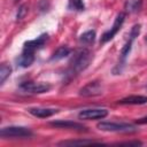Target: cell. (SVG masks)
I'll return each instance as SVG.
<instances>
[{
    "mask_svg": "<svg viewBox=\"0 0 147 147\" xmlns=\"http://www.w3.org/2000/svg\"><path fill=\"white\" fill-rule=\"evenodd\" d=\"M93 60V54L91 53V51H88L87 48H82V49H78L71 61H70V65H69V70H68V74L70 76H75L82 71H84L91 63V61Z\"/></svg>",
    "mask_w": 147,
    "mask_h": 147,
    "instance_id": "1",
    "label": "cell"
},
{
    "mask_svg": "<svg viewBox=\"0 0 147 147\" xmlns=\"http://www.w3.org/2000/svg\"><path fill=\"white\" fill-rule=\"evenodd\" d=\"M96 127L106 132H134L136 127L129 123H117V122H100Z\"/></svg>",
    "mask_w": 147,
    "mask_h": 147,
    "instance_id": "2",
    "label": "cell"
},
{
    "mask_svg": "<svg viewBox=\"0 0 147 147\" xmlns=\"http://www.w3.org/2000/svg\"><path fill=\"white\" fill-rule=\"evenodd\" d=\"M2 138H29L32 136V131L25 126H6L0 131Z\"/></svg>",
    "mask_w": 147,
    "mask_h": 147,
    "instance_id": "3",
    "label": "cell"
},
{
    "mask_svg": "<svg viewBox=\"0 0 147 147\" xmlns=\"http://www.w3.org/2000/svg\"><path fill=\"white\" fill-rule=\"evenodd\" d=\"M124 21H125V13H119V14L116 16V18H115V21H114V24H113V26L110 28V30L106 31V32L101 36L100 42L105 44V42L111 40V39L115 37V34L121 30V28H122Z\"/></svg>",
    "mask_w": 147,
    "mask_h": 147,
    "instance_id": "4",
    "label": "cell"
},
{
    "mask_svg": "<svg viewBox=\"0 0 147 147\" xmlns=\"http://www.w3.org/2000/svg\"><path fill=\"white\" fill-rule=\"evenodd\" d=\"M108 115L107 109H101V108H88L84 109L78 114V117L80 119H102Z\"/></svg>",
    "mask_w": 147,
    "mask_h": 147,
    "instance_id": "5",
    "label": "cell"
},
{
    "mask_svg": "<svg viewBox=\"0 0 147 147\" xmlns=\"http://www.w3.org/2000/svg\"><path fill=\"white\" fill-rule=\"evenodd\" d=\"M103 88H102V85L94 80V82H90L87 83L84 87H82L79 90V95L82 96H95V95H100L102 93Z\"/></svg>",
    "mask_w": 147,
    "mask_h": 147,
    "instance_id": "6",
    "label": "cell"
},
{
    "mask_svg": "<svg viewBox=\"0 0 147 147\" xmlns=\"http://www.w3.org/2000/svg\"><path fill=\"white\" fill-rule=\"evenodd\" d=\"M21 88L25 92L30 93H45L51 90V86L45 83H36V82H24L21 84Z\"/></svg>",
    "mask_w": 147,
    "mask_h": 147,
    "instance_id": "7",
    "label": "cell"
},
{
    "mask_svg": "<svg viewBox=\"0 0 147 147\" xmlns=\"http://www.w3.org/2000/svg\"><path fill=\"white\" fill-rule=\"evenodd\" d=\"M47 39H48V34L47 33H42V34H40L39 37H37L36 39H33V40H29V41H25L24 42V51H30V52H36L37 49H39V48H41L44 45H45V42L47 41Z\"/></svg>",
    "mask_w": 147,
    "mask_h": 147,
    "instance_id": "8",
    "label": "cell"
},
{
    "mask_svg": "<svg viewBox=\"0 0 147 147\" xmlns=\"http://www.w3.org/2000/svg\"><path fill=\"white\" fill-rule=\"evenodd\" d=\"M51 125L60 129H70V130H78V131L86 130V127L83 124L72 122V121H55V122H52Z\"/></svg>",
    "mask_w": 147,
    "mask_h": 147,
    "instance_id": "9",
    "label": "cell"
},
{
    "mask_svg": "<svg viewBox=\"0 0 147 147\" xmlns=\"http://www.w3.org/2000/svg\"><path fill=\"white\" fill-rule=\"evenodd\" d=\"M28 111L36 116V117H39V118H46V117H51L55 114L59 113V109H54V108H29Z\"/></svg>",
    "mask_w": 147,
    "mask_h": 147,
    "instance_id": "10",
    "label": "cell"
},
{
    "mask_svg": "<svg viewBox=\"0 0 147 147\" xmlns=\"http://www.w3.org/2000/svg\"><path fill=\"white\" fill-rule=\"evenodd\" d=\"M33 61H34V53L33 52H30V51H24V49H23V53L16 60L17 65H20L22 68L30 67L33 63Z\"/></svg>",
    "mask_w": 147,
    "mask_h": 147,
    "instance_id": "11",
    "label": "cell"
},
{
    "mask_svg": "<svg viewBox=\"0 0 147 147\" xmlns=\"http://www.w3.org/2000/svg\"><path fill=\"white\" fill-rule=\"evenodd\" d=\"M119 105H144L147 103L146 95H129L118 101Z\"/></svg>",
    "mask_w": 147,
    "mask_h": 147,
    "instance_id": "12",
    "label": "cell"
},
{
    "mask_svg": "<svg viewBox=\"0 0 147 147\" xmlns=\"http://www.w3.org/2000/svg\"><path fill=\"white\" fill-rule=\"evenodd\" d=\"M99 144L94 140H87V139H82V140H63L60 141L57 145L60 146H84V145H95Z\"/></svg>",
    "mask_w": 147,
    "mask_h": 147,
    "instance_id": "13",
    "label": "cell"
},
{
    "mask_svg": "<svg viewBox=\"0 0 147 147\" xmlns=\"http://www.w3.org/2000/svg\"><path fill=\"white\" fill-rule=\"evenodd\" d=\"M69 54H70V48H68L67 46H61L53 53V55L51 56V61H59L61 59H64Z\"/></svg>",
    "mask_w": 147,
    "mask_h": 147,
    "instance_id": "14",
    "label": "cell"
},
{
    "mask_svg": "<svg viewBox=\"0 0 147 147\" xmlns=\"http://www.w3.org/2000/svg\"><path fill=\"white\" fill-rule=\"evenodd\" d=\"M94 40H95V31H93V30L86 31L83 34H80V37H79V41L84 45L93 44Z\"/></svg>",
    "mask_w": 147,
    "mask_h": 147,
    "instance_id": "15",
    "label": "cell"
},
{
    "mask_svg": "<svg viewBox=\"0 0 147 147\" xmlns=\"http://www.w3.org/2000/svg\"><path fill=\"white\" fill-rule=\"evenodd\" d=\"M10 74H11V67L6 63H2L0 67V84L1 85H3L6 79L10 76Z\"/></svg>",
    "mask_w": 147,
    "mask_h": 147,
    "instance_id": "16",
    "label": "cell"
},
{
    "mask_svg": "<svg viewBox=\"0 0 147 147\" xmlns=\"http://www.w3.org/2000/svg\"><path fill=\"white\" fill-rule=\"evenodd\" d=\"M141 6V0H127L126 1V9L129 11H138Z\"/></svg>",
    "mask_w": 147,
    "mask_h": 147,
    "instance_id": "17",
    "label": "cell"
},
{
    "mask_svg": "<svg viewBox=\"0 0 147 147\" xmlns=\"http://www.w3.org/2000/svg\"><path fill=\"white\" fill-rule=\"evenodd\" d=\"M70 7L76 10H84V1L83 0H70Z\"/></svg>",
    "mask_w": 147,
    "mask_h": 147,
    "instance_id": "18",
    "label": "cell"
},
{
    "mask_svg": "<svg viewBox=\"0 0 147 147\" xmlns=\"http://www.w3.org/2000/svg\"><path fill=\"white\" fill-rule=\"evenodd\" d=\"M140 28H141L140 24H134V25L132 26L131 31H130V36H129V38L136 39V38L139 36V33H140Z\"/></svg>",
    "mask_w": 147,
    "mask_h": 147,
    "instance_id": "19",
    "label": "cell"
},
{
    "mask_svg": "<svg viewBox=\"0 0 147 147\" xmlns=\"http://www.w3.org/2000/svg\"><path fill=\"white\" fill-rule=\"evenodd\" d=\"M28 6L26 5H21L20 6V9H18V11H17V15H16V18L17 20H22L25 15H26V13H28Z\"/></svg>",
    "mask_w": 147,
    "mask_h": 147,
    "instance_id": "20",
    "label": "cell"
},
{
    "mask_svg": "<svg viewBox=\"0 0 147 147\" xmlns=\"http://www.w3.org/2000/svg\"><path fill=\"white\" fill-rule=\"evenodd\" d=\"M38 8L41 10V11H45L49 8V1L48 0H40L38 2Z\"/></svg>",
    "mask_w": 147,
    "mask_h": 147,
    "instance_id": "21",
    "label": "cell"
},
{
    "mask_svg": "<svg viewBox=\"0 0 147 147\" xmlns=\"http://www.w3.org/2000/svg\"><path fill=\"white\" fill-rule=\"evenodd\" d=\"M118 145H129V146H140L142 145L140 141H126V142H119Z\"/></svg>",
    "mask_w": 147,
    "mask_h": 147,
    "instance_id": "22",
    "label": "cell"
},
{
    "mask_svg": "<svg viewBox=\"0 0 147 147\" xmlns=\"http://www.w3.org/2000/svg\"><path fill=\"white\" fill-rule=\"evenodd\" d=\"M137 124H147V116L137 119Z\"/></svg>",
    "mask_w": 147,
    "mask_h": 147,
    "instance_id": "23",
    "label": "cell"
}]
</instances>
